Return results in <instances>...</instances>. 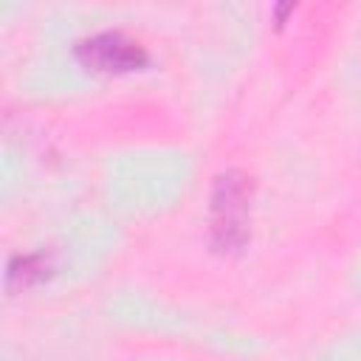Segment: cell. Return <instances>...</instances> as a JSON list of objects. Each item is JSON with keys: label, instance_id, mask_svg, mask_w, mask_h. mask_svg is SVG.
<instances>
[{"label": "cell", "instance_id": "obj_1", "mask_svg": "<svg viewBox=\"0 0 361 361\" xmlns=\"http://www.w3.org/2000/svg\"><path fill=\"white\" fill-rule=\"evenodd\" d=\"M251 178L243 169H226L212 186V245L214 251L234 254L248 243L251 234Z\"/></svg>", "mask_w": 361, "mask_h": 361}, {"label": "cell", "instance_id": "obj_3", "mask_svg": "<svg viewBox=\"0 0 361 361\" xmlns=\"http://www.w3.org/2000/svg\"><path fill=\"white\" fill-rule=\"evenodd\" d=\"M48 276V259L45 254H23V257H14L8 262V271H6V282L8 288H28V285H37Z\"/></svg>", "mask_w": 361, "mask_h": 361}, {"label": "cell", "instance_id": "obj_2", "mask_svg": "<svg viewBox=\"0 0 361 361\" xmlns=\"http://www.w3.org/2000/svg\"><path fill=\"white\" fill-rule=\"evenodd\" d=\"M76 59L85 68L102 71V73H127L149 62L144 45L124 37L121 31H102V34L85 37L82 42H76Z\"/></svg>", "mask_w": 361, "mask_h": 361}]
</instances>
